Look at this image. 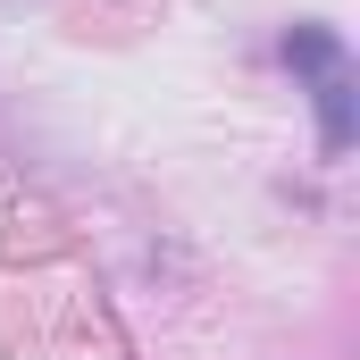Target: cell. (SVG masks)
<instances>
[{
  "instance_id": "1",
  "label": "cell",
  "mask_w": 360,
  "mask_h": 360,
  "mask_svg": "<svg viewBox=\"0 0 360 360\" xmlns=\"http://www.w3.org/2000/svg\"><path fill=\"white\" fill-rule=\"evenodd\" d=\"M285 59L310 76V101H319V143L344 151L352 143V68H344V42L319 34V25H293L285 34Z\"/></svg>"
}]
</instances>
